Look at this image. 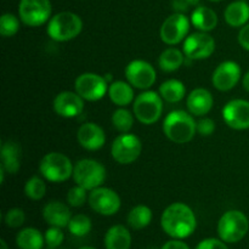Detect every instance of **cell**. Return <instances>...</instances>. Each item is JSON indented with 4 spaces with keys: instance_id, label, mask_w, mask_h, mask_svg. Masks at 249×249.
<instances>
[{
    "instance_id": "1",
    "label": "cell",
    "mask_w": 249,
    "mask_h": 249,
    "mask_svg": "<svg viewBox=\"0 0 249 249\" xmlns=\"http://www.w3.org/2000/svg\"><path fill=\"white\" fill-rule=\"evenodd\" d=\"M160 226L163 231L172 238L184 240L190 237L196 230V215L187 204L177 202L170 204L163 212Z\"/></svg>"
},
{
    "instance_id": "2",
    "label": "cell",
    "mask_w": 249,
    "mask_h": 249,
    "mask_svg": "<svg viewBox=\"0 0 249 249\" xmlns=\"http://www.w3.org/2000/svg\"><path fill=\"white\" fill-rule=\"evenodd\" d=\"M196 124L191 114L185 111H173L163 122V131L173 142L186 143L194 139Z\"/></svg>"
},
{
    "instance_id": "3",
    "label": "cell",
    "mask_w": 249,
    "mask_h": 249,
    "mask_svg": "<svg viewBox=\"0 0 249 249\" xmlns=\"http://www.w3.org/2000/svg\"><path fill=\"white\" fill-rule=\"evenodd\" d=\"M249 230V221L241 211H229L218 221L219 238L226 243H237L246 237Z\"/></svg>"
},
{
    "instance_id": "4",
    "label": "cell",
    "mask_w": 249,
    "mask_h": 249,
    "mask_svg": "<svg viewBox=\"0 0 249 249\" xmlns=\"http://www.w3.org/2000/svg\"><path fill=\"white\" fill-rule=\"evenodd\" d=\"M83 29V22L78 15L63 11L55 15L49 21L48 34L56 41H68L79 36Z\"/></svg>"
},
{
    "instance_id": "5",
    "label": "cell",
    "mask_w": 249,
    "mask_h": 249,
    "mask_svg": "<svg viewBox=\"0 0 249 249\" xmlns=\"http://www.w3.org/2000/svg\"><path fill=\"white\" fill-rule=\"evenodd\" d=\"M72 162L67 156L60 152H50L43 157L39 170L46 180L51 182H63L73 175Z\"/></svg>"
},
{
    "instance_id": "6",
    "label": "cell",
    "mask_w": 249,
    "mask_h": 249,
    "mask_svg": "<svg viewBox=\"0 0 249 249\" xmlns=\"http://www.w3.org/2000/svg\"><path fill=\"white\" fill-rule=\"evenodd\" d=\"M73 179L85 190H95L106 180V169L100 162L94 160H82L74 165Z\"/></svg>"
},
{
    "instance_id": "7",
    "label": "cell",
    "mask_w": 249,
    "mask_h": 249,
    "mask_svg": "<svg viewBox=\"0 0 249 249\" xmlns=\"http://www.w3.org/2000/svg\"><path fill=\"white\" fill-rule=\"evenodd\" d=\"M134 116L140 123L150 125L160 118L163 112L162 96L156 91H145L134 100Z\"/></svg>"
},
{
    "instance_id": "8",
    "label": "cell",
    "mask_w": 249,
    "mask_h": 249,
    "mask_svg": "<svg viewBox=\"0 0 249 249\" xmlns=\"http://www.w3.org/2000/svg\"><path fill=\"white\" fill-rule=\"evenodd\" d=\"M142 145L140 139L133 134H122L114 139L111 147L113 160L119 164H130L140 156Z\"/></svg>"
},
{
    "instance_id": "9",
    "label": "cell",
    "mask_w": 249,
    "mask_h": 249,
    "mask_svg": "<svg viewBox=\"0 0 249 249\" xmlns=\"http://www.w3.org/2000/svg\"><path fill=\"white\" fill-rule=\"evenodd\" d=\"M18 14L26 26L39 27L50 17L51 2L50 0H21Z\"/></svg>"
},
{
    "instance_id": "10",
    "label": "cell",
    "mask_w": 249,
    "mask_h": 249,
    "mask_svg": "<svg viewBox=\"0 0 249 249\" xmlns=\"http://www.w3.org/2000/svg\"><path fill=\"white\" fill-rule=\"evenodd\" d=\"M74 89L84 100L97 101L106 95L107 80L96 73H83L75 79Z\"/></svg>"
},
{
    "instance_id": "11",
    "label": "cell",
    "mask_w": 249,
    "mask_h": 249,
    "mask_svg": "<svg viewBox=\"0 0 249 249\" xmlns=\"http://www.w3.org/2000/svg\"><path fill=\"white\" fill-rule=\"evenodd\" d=\"M88 202L92 211L105 216L114 215L121 208V198L117 192L107 187L91 190Z\"/></svg>"
},
{
    "instance_id": "12",
    "label": "cell",
    "mask_w": 249,
    "mask_h": 249,
    "mask_svg": "<svg viewBox=\"0 0 249 249\" xmlns=\"http://www.w3.org/2000/svg\"><path fill=\"white\" fill-rule=\"evenodd\" d=\"M190 29V21L184 14L170 15L160 27V39L168 45H177L185 39Z\"/></svg>"
},
{
    "instance_id": "13",
    "label": "cell",
    "mask_w": 249,
    "mask_h": 249,
    "mask_svg": "<svg viewBox=\"0 0 249 249\" xmlns=\"http://www.w3.org/2000/svg\"><path fill=\"white\" fill-rule=\"evenodd\" d=\"M184 53L191 60L208 58L215 50V40L207 32H197L184 41Z\"/></svg>"
},
{
    "instance_id": "14",
    "label": "cell",
    "mask_w": 249,
    "mask_h": 249,
    "mask_svg": "<svg viewBox=\"0 0 249 249\" xmlns=\"http://www.w3.org/2000/svg\"><path fill=\"white\" fill-rule=\"evenodd\" d=\"M125 77L128 83L138 89H148L156 82V71L151 63L143 60H134L126 66Z\"/></svg>"
},
{
    "instance_id": "15",
    "label": "cell",
    "mask_w": 249,
    "mask_h": 249,
    "mask_svg": "<svg viewBox=\"0 0 249 249\" xmlns=\"http://www.w3.org/2000/svg\"><path fill=\"white\" fill-rule=\"evenodd\" d=\"M223 118L230 128L246 130L249 128V101L231 100L223 108Z\"/></svg>"
},
{
    "instance_id": "16",
    "label": "cell",
    "mask_w": 249,
    "mask_h": 249,
    "mask_svg": "<svg viewBox=\"0 0 249 249\" xmlns=\"http://www.w3.org/2000/svg\"><path fill=\"white\" fill-rule=\"evenodd\" d=\"M241 79V67L233 61H225L215 68L212 82L220 91H229L237 85Z\"/></svg>"
},
{
    "instance_id": "17",
    "label": "cell",
    "mask_w": 249,
    "mask_h": 249,
    "mask_svg": "<svg viewBox=\"0 0 249 249\" xmlns=\"http://www.w3.org/2000/svg\"><path fill=\"white\" fill-rule=\"evenodd\" d=\"M80 95L72 91H62L53 100V111L65 118H74L84 109V101Z\"/></svg>"
},
{
    "instance_id": "18",
    "label": "cell",
    "mask_w": 249,
    "mask_h": 249,
    "mask_svg": "<svg viewBox=\"0 0 249 249\" xmlns=\"http://www.w3.org/2000/svg\"><path fill=\"white\" fill-rule=\"evenodd\" d=\"M77 139L80 146L89 151L100 150L106 142L104 129L92 122L84 123L78 129Z\"/></svg>"
},
{
    "instance_id": "19",
    "label": "cell",
    "mask_w": 249,
    "mask_h": 249,
    "mask_svg": "<svg viewBox=\"0 0 249 249\" xmlns=\"http://www.w3.org/2000/svg\"><path fill=\"white\" fill-rule=\"evenodd\" d=\"M43 218L50 226L63 229L68 226L71 219H72V214H71L67 204L58 201H53L44 207Z\"/></svg>"
},
{
    "instance_id": "20",
    "label": "cell",
    "mask_w": 249,
    "mask_h": 249,
    "mask_svg": "<svg viewBox=\"0 0 249 249\" xmlns=\"http://www.w3.org/2000/svg\"><path fill=\"white\" fill-rule=\"evenodd\" d=\"M187 108L190 113L197 117H202L208 113L213 107V96L211 91L203 88L192 90L191 94L187 96Z\"/></svg>"
},
{
    "instance_id": "21",
    "label": "cell",
    "mask_w": 249,
    "mask_h": 249,
    "mask_svg": "<svg viewBox=\"0 0 249 249\" xmlns=\"http://www.w3.org/2000/svg\"><path fill=\"white\" fill-rule=\"evenodd\" d=\"M1 167L9 174H16L21 167V146L15 141H6L1 146Z\"/></svg>"
},
{
    "instance_id": "22",
    "label": "cell",
    "mask_w": 249,
    "mask_h": 249,
    "mask_svg": "<svg viewBox=\"0 0 249 249\" xmlns=\"http://www.w3.org/2000/svg\"><path fill=\"white\" fill-rule=\"evenodd\" d=\"M104 243L106 249H130V231L123 225H113L105 235Z\"/></svg>"
},
{
    "instance_id": "23",
    "label": "cell",
    "mask_w": 249,
    "mask_h": 249,
    "mask_svg": "<svg viewBox=\"0 0 249 249\" xmlns=\"http://www.w3.org/2000/svg\"><path fill=\"white\" fill-rule=\"evenodd\" d=\"M224 17L229 26L243 27L245 24H247L249 19V5L246 2V0L231 2L226 7Z\"/></svg>"
},
{
    "instance_id": "24",
    "label": "cell",
    "mask_w": 249,
    "mask_h": 249,
    "mask_svg": "<svg viewBox=\"0 0 249 249\" xmlns=\"http://www.w3.org/2000/svg\"><path fill=\"white\" fill-rule=\"evenodd\" d=\"M191 22L201 32L213 31L218 24V16L211 7L198 6L191 15Z\"/></svg>"
},
{
    "instance_id": "25",
    "label": "cell",
    "mask_w": 249,
    "mask_h": 249,
    "mask_svg": "<svg viewBox=\"0 0 249 249\" xmlns=\"http://www.w3.org/2000/svg\"><path fill=\"white\" fill-rule=\"evenodd\" d=\"M108 95L111 101L117 106H128L134 100V90L130 83L117 80L108 88Z\"/></svg>"
},
{
    "instance_id": "26",
    "label": "cell",
    "mask_w": 249,
    "mask_h": 249,
    "mask_svg": "<svg viewBox=\"0 0 249 249\" xmlns=\"http://www.w3.org/2000/svg\"><path fill=\"white\" fill-rule=\"evenodd\" d=\"M16 245L19 249H43L45 237L38 229L26 228L16 235Z\"/></svg>"
},
{
    "instance_id": "27",
    "label": "cell",
    "mask_w": 249,
    "mask_h": 249,
    "mask_svg": "<svg viewBox=\"0 0 249 249\" xmlns=\"http://www.w3.org/2000/svg\"><path fill=\"white\" fill-rule=\"evenodd\" d=\"M186 94V88L184 83L178 79H169L160 87V95L163 100L170 104L181 101Z\"/></svg>"
},
{
    "instance_id": "28",
    "label": "cell",
    "mask_w": 249,
    "mask_h": 249,
    "mask_svg": "<svg viewBox=\"0 0 249 249\" xmlns=\"http://www.w3.org/2000/svg\"><path fill=\"white\" fill-rule=\"evenodd\" d=\"M151 221H152V211L143 204L134 207L128 214V225L133 230H142L150 225Z\"/></svg>"
},
{
    "instance_id": "29",
    "label": "cell",
    "mask_w": 249,
    "mask_h": 249,
    "mask_svg": "<svg viewBox=\"0 0 249 249\" xmlns=\"http://www.w3.org/2000/svg\"><path fill=\"white\" fill-rule=\"evenodd\" d=\"M184 63V53L177 48L165 49L158 58V65L164 72H174Z\"/></svg>"
},
{
    "instance_id": "30",
    "label": "cell",
    "mask_w": 249,
    "mask_h": 249,
    "mask_svg": "<svg viewBox=\"0 0 249 249\" xmlns=\"http://www.w3.org/2000/svg\"><path fill=\"white\" fill-rule=\"evenodd\" d=\"M67 228L72 235L77 236V237H83L91 231L92 224L89 216L84 215V214H77V215L72 216Z\"/></svg>"
},
{
    "instance_id": "31",
    "label": "cell",
    "mask_w": 249,
    "mask_h": 249,
    "mask_svg": "<svg viewBox=\"0 0 249 249\" xmlns=\"http://www.w3.org/2000/svg\"><path fill=\"white\" fill-rule=\"evenodd\" d=\"M112 123L119 133H129V130L133 128L134 117L128 109L118 108L117 111H114L113 116H112Z\"/></svg>"
},
{
    "instance_id": "32",
    "label": "cell",
    "mask_w": 249,
    "mask_h": 249,
    "mask_svg": "<svg viewBox=\"0 0 249 249\" xmlns=\"http://www.w3.org/2000/svg\"><path fill=\"white\" fill-rule=\"evenodd\" d=\"M46 192V185L41 178L33 177L26 182L24 185V194L28 198L33 199V201H39L45 196Z\"/></svg>"
},
{
    "instance_id": "33",
    "label": "cell",
    "mask_w": 249,
    "mask_h": 249,
    "mask_svg": "<svg viewBox=\"0 0 249 249\" xmlns=\"http://www.w3.org/2000/svg\"><path fill=\"white\" fill-rule=\"evenodd\" d=\"M19 29V22L15 15L4 14L0 18V34L5 38L15 36Z\"/></svg>"
},
{
    "instance_id": "34",
    "label": "cell",
    "mask_w": 249,
    "mask_h": 249,
    "mask_svg": "<svg viewBox=\"0 0 249 249\" xmlns=\"http://www.w3.org/2000/svg\"><path fill=\"white\" fill-rule=\"evenodd\" d=\"M26 221V214L21 208H12L6 212L4 216V223L7 228H21Z\"/></svg>"
},
{
    "instance_id": "35",
    "label": "cell",
    "mask_w": 249,
    "mask_h": 249,
    "mask_svg": "<svg viewBox=\"0 0 249 249\" xmlns=\"http://www.w3.org/2000/svg\"><path fill=\"white\" fill-rule=\"evenodd\" d=\"M87 191L88 190H85L84 187L79 186V185L72 187V189H71L67 194L68 204L72 207H75V208L84 206L85 202H87V199L89 198V197H88Z\"/></svg>"
},
{
    "instance_id": "36",
    "label": "cell",
    "mask_w": 249,
    "mask_h": 249,
    "mask_svg": "<svg viewBox=\"0 0 249 249\" xmlns=\"http://www.w3.org/2000/svg\"><path fill=\"white\" fill-rule=\"evenodd\" d=\"M44 237H45V245L51 249L60 247L63 243V240H65V235H63L62 230L60 228H55V226L49 228L44 233Z\"/></svg>"
},
{
    "instance_id": "37",
    "label": "cell",
    "mask_w": 249,
    "mask_h": 249,
    "mask_svg": "<svg viewBox=\"0 0 249 249\" xmlns=\"http://www.w3.org/2000/svg\"><path fill=\"white\" fill-rule=\"evenodd\" d=\"M195 249H229L221 238H206L201 241Z\"/></svg>"
},
{
    "instance_id": "38",
    "label": "cell",
    "mask_w": 249,
    "mask_h": 249,
    "mask_svg": "<svg viewBox=\"0 0 249 249\" xmlns=\"http://www.w3.org/2000/svg\"><path fill=\"white\" fill-rule=\"evenodd\" d=\"M196 129L197 133L201 134L202 136H209L215 130V123L211 118H203L197 122Z\"/></svg>"
},
{
    "instance_id": "39",
    "label": "cell",
    "mask_w": 249,
    "mask_h": 249,
    "mask_svg": "<svg viewBox=\"0 0 249 249\" xmlns=\"http://www.w3.org/2000/svg\"><path fill=\"white\" fill-rule=\"evenodd\" d=\"M238 43L243 49L249 51V23L245 24L238 33Z\"/></svg>"
},
{
    "instance_id": "40",
    "label": "cell",
    "mask_w": 249,
    "mask_h": 249,
    "mask_svg": "<svg viewBox=\"0 0 249 249\" xmlns=\"http://www.w3.org/2000/svg\"><path fill=\"white\" fill-rule=\"evenodd\" d=\"M160 249H190V247L186 245V243L182 242L181 240L173 238L172 241H168V242H165Z\"/></svg>"
},
{
    "instance_id": "41",
    "label": "cell",
    "mask_w": 249,
    "mask_h": 249,
    "mask_svg": "<svg viewBox=\"0 0 249 249\" xmlns=\"http://www.w3.org/2000/svg\"><path fill=\"white\" fill-rule=\"evenodd\" d=\"M190 5L186 0H173V9L179 14L186 12L189 10Z\"/></svg>"
},
{
    "instance_id": "42",
    "label": "cell",
    "mask_w": 249,
    "mask_h": 249,
    "mask_svg": "<svg viewBox=\"0 0 249 249\" xmlns=\"http://www.w3.org/2000/svg\"><path fill=\"white\" fill-rule=\"evenodd\" d=\"M242 84H243V88H245V89L247 90V91H249V72L246 73L245 77H243Z\"/></svg>"
},
{
    "instance_id": "43",
    "label": "cell",
    "mask_w": 249,
    "mask_h": 249,
    "mask_svg": "<svg viewBox=\"0 0 249 249\" xmlns=\"http://www.w3.org/2000/svg\"><path fill=\"white\" fill-rule=\"evenodd\" d=\"M186 1L189 2L190 6H196V5L199 4V1H201V0H186Z\"/></svg>"
},
{
    "instance_id": "44",
    "label": "cell",
    "mask_w": 249,
    "mask_h": 249,
    "mask_svg": "<svg viewBox=\"0 0 249 249\" xmlns=\"http://www.w3.org/2000/svg\"><path fill=\"white\" fill-rule=\"evenodd\" d=\"M0 247H1V249H9V247H7V245H6V242H5V240H1L0 241Z\"/></svg>"
},
{
    "instance_id": "45",
    "label": "cell",
    "mask_w": 249,
    "mask_h": 249,
    "mask_svg": "<svg viewBox=\"0 0 249 249\" xmlns=\"http://www.w3.org/2000/svg\"><path fill=\"white\" fill-rule=\"evenodd\" d=\"M79 249H96L94 247H89V246H84V247H80Z\"/></svg>"
},
{
    "instance_id": "46",
    "label": "cell",
    "mask_w": 249,
    "mask_h": 249,
    "mask_svg": "<svg viewBox=\"0 0 249 249\" xmlns=\"http://www.w3.org/2000/svg\"><path fill=\"white\" fill-rule=\"evenodd\" d=\"M209 1H220V0H209Z\"/></svg>"
}]
</instances>
